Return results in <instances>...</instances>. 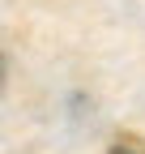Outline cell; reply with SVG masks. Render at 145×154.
<instances>
[{
  "instance_id": "1",
  "label": "cell",
  "mask_w": 145,
  "mask_h": 154,
  "mask_svg": "<svg viewBox=\"0 0 145 154\" xmlns=\"http://www.w3.org/2000/svg\"><path fill=\"white\" fill-rule=\"evenodd\" d=\"M111 154H145V150H141V146H132V141H124V146H115Z\"/></svg>"
}]
</instances>
